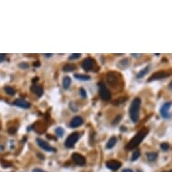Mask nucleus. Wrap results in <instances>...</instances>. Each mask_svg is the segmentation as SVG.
<instances>
[{
    "label": "nucleus",
    "mask_w": 172,
    "mask_h": 172,
    "mask_svg": "<svg viewBox=\"0 0 172 172\" xmlns=\"http://www.w3.org/2000/svg\"><path fill=\"white\" fill-rule=\"evenodd\" d=\"M148 133H149L148 128H143L141 130H140L135 135H134V137L126 144V146H125L126 151H131V149H135L137 146H139L140 143L143 141V140L147 136Z\"/></svg>",
    "instance_id": "1"
},
{
    "label": "nucleus",
    "mask_w": 172,
    "mask_h": 172,
    "mask_svg": "<svg viewBox=\"0 0 172 172\" xmlns=\"http://www.w3.org/2000/svg\"><path fill=\"white\" fill-rule=\"evenodd\" d=\"M141 103V98H135L132 100V102L131 104V106H130V109H129V114H130L131 120L134 124L138 123V121H139Z\"/></svg>",
    "instance_id": "2"
},
{
    "label": "nucleus",
    "mask_w": 172,
    "mask_h": 172,
    "mask_svg": "<svg viewBox=\"0 0 172 172\" xmlns=\"http://www.w3.org/2000/svg\"><path fill=\"white\" fill-rule=\"evenodd\" d=\"M106 80L107 83L113 87H116L120 83V76L115 72H108L106 74Z\"/></svg>",
    "instance_id": "3"
},
{
    "label": "nucleus",
    "mask_w": 172,
    "mask_h": 172,
    "mask_svg": "<svg viewBox=\"0 0 172 172\" xmlns=\"http://www.w3.org/2000/svg\"><path fill=\"white\" fill-rule=\"evenodd\" d=\"M80 137V134L79 132H72L71 134H70V135L68 136V138L66 139L65 141V146L67 148H69V149H71L75 146V144H76V143L78 141Z\"/></svg>",
    "instance_id": "4"
},
{
    "label": "nucleus",
    "mask_w": 172,
    "mask_h": 172,
    "mask_svg": "<svg viewBox=\"0 0 172 172\" xmlns=\"http://www.w3.org/2000/svg\"><path fill=\"white\" fill-rule=\"evenodd\" d=\"M98 88H99V95L101 96V98L104 101H109L111 99V93L108 90L106 86L104 84V82H99Z\"/></svg>",
    "instance_id": "5"
},
{
    "label": "nucleus",
    "mask_w": 172,
    "mask_h": 172,
    "mask_svg": "<svg viewBox=\"0 0 172 172\" xmlns=\"http://www.w3.org/2000/svg\"><path fill=\"white\" fill-rule=\"evenodd\" d=\"M95 64H96L95 59L90 57H87L82 61L81 66H82V68H83V70H85L86 71H90L94 69Z\"/></svg>",
    "instance_id": "6"
},
{
    "label": "nucleus",
    "mask_w": 172,
    "mask_h": 172,
    "mask_svg": "<svg viewBox=\"0 0 172 172\" xmlns=\"http://www.w3.org/2000/svg\"><path fill=\"white\" fill-rule=\"evenodd\" d=\"M172 106V102H166L165 104H163L160 108V115L164 118V119H169L170 117V113H169V110L171 108Z\"/></svg>",
    "instance_id": "7"
},
{
    "label": "nucleus",
    "mask_w": 172,
    "mask_h": 172,
    "mask_svg": "<svg viewBox=\"0 0 172 172\" xmlns=\"http://www.w3.org/2000/svg\"><path fill=\"white\" fill-rule=\"evenodd\" d=\"M36 143H37V144L39 145L40 148H42V149H44V151H46V152H54L56 151L55 148L51 146L46 141H44L42 138H37L36 139Z\"/></svg>",
    "instance_id": "8"
},
{
    "label": "nucleus",
    "mask_w": 172,
    "mask_h": 172,
    "mask_svg": "<svg viewBox=\"0 0 172 172\" xmlns=\"http://www.w3.org/2000/svg\"><path fill=\"white\" fill-rule=\"evenodd\" d=\"M71 158H72V160L75 162V164H77V165H78V166H85L86 159H85V157L83 155L75 152V153L72 154Z\"/></svg>",
    "instance_id": "9"
},
{
    "label": "nucleus",
    "mask_w": 172,
    "mask_h": 172,
    "mask_svg": "<svg viewBox=\"0 0 172 172\" xmlns=\"http://www.w3.org/2000/svg\"><path fill=\"white\" fill-rule=\"evenodd\" d=\"M169 73H167L166 71H158V72H155L152 76L148 79V82H152V81H155V80H160L164 78H167L169 76Z\"/></svg>",
    "instance_id": "10"
},
{
    "label": "nucleus",
    "mask_w": 172,
    "mask_h": 172,
    "mask_svg": "<svg viewBox=\"0 0 172 172\" xmlns=\"http://www.w3.org/2000/svg\"><path fill=\"white\" fill-rule=\"evenodd\" d=\"M121 166H122L121 162L118 161V160H110L106 161V167H107L109 169H111V170L115 171V170H117V169H120Z\"/></svg>",
    "instance_id": "11"
},
{
    "label": "nucleus",
    "mask_w": 172,
    "mask_h": 172,
    "mask_svg": "<svg viewBox=\"0 0 172 172\" xmlns=\"http://www.w3.org/2000/svg\"><path fill=\"white\" fill-rule=\"evenodd\" d=\"M13 104H14V106L21 107V108H24V109H29L30 107H31V104H30L29 102H27L26 100L21 99V98L16 99Z\"/></svg>",
    "instance_id": "12"
},
{
    "label": "nucleus",
    "mask_w": 172,
    "mask_h": 172,
    "mask_svg": "<svg viewBox=\"0 0 172 172\" xmlns=\"http://www.w3.org/2000/svg\"><path fill=\"white\" fill-rule=\"evenodd\" d=\"M83 123H84L83 119H82L80 116H75L71 120L70 126L72 127V128H76V127H78V126L83 124Z\"/></svg>",
    "instance_id": "13"
},
{
    "label": "nucleus",
    "mask_w": 172,
    "mask_h": 172,
    "mask_svg": "<svg viewBox=\"0 0 172 172\" xmlns=\"http://www.w3.org/2000/svg\"><path fill=\"white\" fill-rule=\"evenodd\" d=\"M31 90L37 96L41 98V96L43 95V88L42 86L40 85H36V84H33L32 87H31Z\"/></svg>",
    "instance_id": "14"
},
{
    "label": "nucleus",
    "mask_w": 172,
    "mask_h": 172,
    "mask_svg": "<svg viewBox=\"0 0 172 172\" xmlns=\"http://www.w3.org/2000/svg\"><path fill=\"white\" fill-rule=\"evenodd\" d=\"M116 143H117V139H116V137H115V136H112V137H111V138L108 140V141H107V143H106V148L107 149H113V148L115 146Z\"/></svg>",
    "instance_id": "15"
},
{
    "label": "nucleus",
    "mask_w": 172,
    "mask_h": 172,
    "mask_svg": "<svg viewBox=\"0 0 172 172\" xmlns=\"http://www.w3.org/2000/svg\"><path fill=\"white\" fill-rule=\"evenodd\" d=\"M149 69H151V67H149V66L148 65L147 67H145L144 69H143V70H141L137 74L136 78H143L144 76H146V75L148 74V72L149 71Z\"/></svg>",
    "instance_id": "16"
},
{
    "label": "nucleus",
    "mask_w": 172,
    "mask_h": 172,
    "mask_svg": "<svg viewBox=\"0 0 172 172\" xmlns=\"http://www.w3.org/2000/svg\"><path fill=\"white\" fill-rule=\"evenodd\" d=\"M146 156H147L148 160L152 162V161H155V160H157V158H158L159 154H158V152H147Z\"/></svg>",
    "instance_id": "17"
},
{
    "label": "nucleus",
    "mask_w": 172,
    "mask_h": 172,
    "mask_svg": "<svg viewBox=\"0 0 172 172\" xmlns=\"http://www.w3.org/2000/svg\"><path fill=\"white\" fill-rule=\"evenodd\" d=\"M62 85H63V87L65 89H69L70 85H71V78L68 76L64 77L63 80H62Z\"/></svg>",
    "instance_id": "18"
},
{
    "label": "nucleus",
    "mask_w": 172,
    "mask_h": 172,
    "mask_svg": "<svg viewBox=\"0 0 172 172\" xmlns=\"http://www.w3.org/2000/svg\"><path fill=\"white\" fill-rule=\"evenodd\" d=\"M74 78H77L78 80H82V81H87L90 79V77L88 75H84V74H74Z\"/></svg>",
    "instance_id": "19"
},
{
    "label": "nucleus",
    "mask_w": 172,
    "mask_h": 172,
    "mask_svg": "<svg viewBox=\"0 0 172 172\" xmlns=\"http://www.w3.org/2000/svg\"><path fill=\"white\" fill-rule=\"evenodd\" d=\"M129 65H130V62H129L128 59H122V61H119V63H118V67L120 69H125Z\"/></svg>",
    "instance_id": "20"
},
{
    "label": "nucleus",
    "mask_w": 172,
    "mask_h": 172,
    "mask_svg": "<svg viewBox=\"0 0 172 172\" xmlns=\"http://www.w3.org/2000/svg\"><path fill=\"white\" fill-rule=\"evenodd\" d=\"M63 71L65 72H70L72 70H76V66L73 65V64H66L64 67H63Z\"/></svg>",
    "instance_id": "21"
},
{
    "label": "nucleus",
    "mask_w": 172,
    "mask_h": 172,
    "mask_svg": "<svg viewBox=\"0 0 172 172\" xmlns=\"http://www.w3.org/2000/svg\"><path fill=\"white\" fill-rule=\"evenodd\" d=\"M140 155H141V152H140L139 149H136V151H134V152H133V153H132V155L131 160H132V161H135V160H137L139 159Z\"/></svg>",
    "instance_id": "22"
},
{
    "label": "nucleus",
    "mask_w": 172,
    "mask_h": 172,
    "mask_svg": "<svg viewBox=\"0 0 172 172\" xmlns=\"http://www.w3.org/2000/svg\"><path fill=\"white\" fill-rule=\"evenodd\" d=\"M5 91L7 95H9V96H14V94H16V90H14L12 87H5Z\"/></svg>",
    "instance_id": "23"
},
{
    "label": "nucleus",
    "mask_w": 172,
    "mask_h": 172,
    "mask_svg": "<svg viewBox=\"0 0 172 172\" xmlns=\"http://www.w3.org/2000/svg\"><path fill=\"white\" fill-rule=\"evenodd\" d=\"M55 133L57 134V136H59V138H61L64 135V130L61 127H57L55 130Z\"/></svg>",
    "instance_id": "24"
},
{
    "label": "nucleus",
    "mask_w": 172,
    "mask_h": 172,
    "mask_svg": "<svg viewBox=\"0 0 172 172\" xmlns=\"http://www.w3.org/2000/svg\"><path fill=\"white\" fill-rule=\"evenodd\" d=\"M79 94L81 96L82 98H87V92L83 87H80L79 88Z\"/></svg>",
    "instance_id": "25"
},
{
    "label": "nucleus",
    "mask_w": 172,
    "mask_h": 172,
    "mask_svg": "<svg viewBox=\"0 0 172 172\" xmlns=\"http://www.w3.org/2000/svg\"><path fill=\"white\" fill-rule=\"evenodd\" d=\"M160 148L162 151H168V149H169V144L167 143H162L160 144Z\"/></svg>",
    "instance_id": "26"
},
{
    "label": "nucleus",
    "mask_w": 172,
    "mask_h": 172,
    "mask_svg": "<svg viewBox=\"0 0 172 172\" xmlns=\"http://www.w3.org/2000/svg\"><path fill=\"white\" fill-rule=\"evenodd\" d=\"M80 56H81V54H79V53H75V54H71L70 56V61H74V59H79L80 58Z\"/></svg>",
    "instance_id": "27"
},
{
    "label": "nucleus",
    "mask_w": 172,
    "mask_h": 172,
    "mask_svg": "<svg viewBox=\"0 0 172 172\" xmlns=\"http://www.w3.org/2000/svg\"><path fill=\"white\" fill-rule=\"evenodd\" d=\"M122 119V115H118V116H116V118L114 120V122H113V125H116V124H119V122H120V120Z\"/></svg>",
    "instance_id": "28"
},
{
    "label": "nucleus",
    "mask_w": 172,
    "mask_h": 172,
    "mask_svg": "<svg viewBox=\"0 0 172 172\" xmlns=\"http://www.w3.org/2000/svg\"><path fill=\"white\" fill-rule=\"evenodd\" d=\"M19 67H20V68H22V69H28L29 68V64H27L25 62H22V63L19 64Z\"/></svg>",
    "instance_id": "29"
},
{
    "label": "nucleus",
    "mask_w": 172,
    "mask_h": 172,
    "mask_svg": "<svg viewBox=\"0 0 172 172\" xmlns=\"http://www.w3.org/2000/svg\"><path fill=\"white\" fill-rule=\"evenodd\" d=\"M2 162V167L4 168H7V167H11L12 164H10L9 162H6V161H4V160H1Z\"/></svg>",
    "instance_id": "30"
},
{
    "label": "nucleus",
    "mask_w": 172,
    "mask_h": 172,
    "mask_svg": "<svg viewBox=\"0 0 172 172\" xmlns=\"http://www.w3.org/2000/svg\"><path fill=\"white\" fill-rule=\"evenodd\" d=\"M16 131H17L16 127H11V128L8 129V132L11 133V134H13V133H14V132H16Z\"/></svg>",
    "instance_id": "31"
},
{
    "label": "nucleus",
    "mask_w": 172,
    "mask_h": 172,
    "mask_svg": "<svg viewBox=\"0 0 172 172\" xmlns=\"http://www.w3.org/2000/svg\"><path fill=\"white\" fill-rule=\"evenodd\" d=\"M6 58V54H0V63L3 62Z\"/></svg>",
    "instance_id": "32"
},
{
    "label": "nucleus",
    "mask_w": 172,
    "mask_h": 172,
    "mask_svg": "<svg viewBox=\"0 0 172 172\" xmlns=\"http://www.w3.org/2000/svg\"><path fill=\"white\" fill-rule=\"evenodd\" d=\"M33 172H45V171L42 170V169H34L33 170Z\"/></svg>",
    "instance_id": "33"
},
{
    "label": "nucleus",
    "mask_w": 172,
    "mask_h": 172,
    "mask_svg": "<svg viewBox=\"0 0 172 172\" xmlns=\"http://www.w3.org/2000/svg\"><path fill=\"white\" fill-rule=\"evenodd\" d=\"M123 172H132V170L130 169H125L123 170Z\"/></svg>",
    "instance_id": "34"
},
{
    "label": "nucleus",
    "mask_w": 172,
    "mask_h": 172,
    "mask_svg": "<svg viewBox=\"0 0 172 172\" xmlns=\"http://www.w3.org/2000/svg\"><path fill=\"white\" fill-rule=\"evenodd\" d=\"M132 56H133V57H140L141 56V54H132Z\"/></svg>",
    "instance_id": "35"
},
{
    "label": "nucleus",
    "mask_w": 172,
    "mask_h": 172,
    "mask_svg": "<svg viewBox=\"0 0 172 172\" xmlns=\"http://www.w3.org/2000/svg\"><path fill=\"white\" fill-rule=\"evenodd\" d=\"M169 87L170 89H172V80H171V82L169 83Z\"/></svg>",
    "instance_id": "36"
},
{
    "label": "nucleus",
    "mask_w": 172,
    "mask_h": 172,
    "mask_svg": "<svg viewBox=\"0 0 172 172\" xmlns=\"http://www.w3.org/2000/svg\"><path fill=\"white\" fill-rule=\"evenodd\" d=\"M38 79H39L38 78H33V82H35V81H38Z\"/></svg>",
    "instance_id": "37"
},
{
    "label": "nucleus",
    "mask_w": 172,
    "mask_h": 172,
    "mask_svg": "<svg viewBox=\"0 0 172 172\" xmlns=\"http://www.w3.org/2000/svg\"><path fill=\"white\" fill-rule=\"evenodd\" d=\"M44 55H45L46 57H51V54H44Z\"/></svg>",
    "instance_id": "38"
},
{
    "label": "nucleus",
    "mask_w": 172,
    "mask_h": 172,
    "mask_svg": "<svg viewBox=\"0 0 172 172\" xmlns=\"http://www.w3.org/2000/svg\"><path fill=\"white\" fill-rule=\"evenodd\" d=\"M163 172H172V170H169V171H163Z\"/></svg>",
    "instance_id": "39"
}]
</instances>
